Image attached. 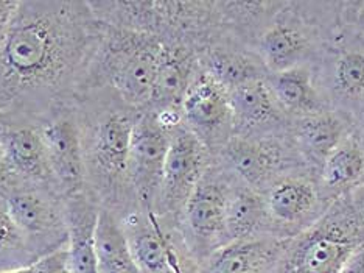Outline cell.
Wrapping results in <instances>:
<instances>
[{"instance_id":"cell-13","label":"cell","mask_w":364,"mask_h":273,"mask_svg":"<svg viewBox=\"0 0 364 273\" xmlns=\"http://www.w3.org/2000/svg\"><path fill=\"white\" fill-rule=\"evenodd\" d=\"M200 52L186 43H162V52L145 110L182 119V102L200 72Z\"/></svg>"},{"instance_id":"cell-1","label":"cell","mask_w":364,"mask_h":273,"mask_svg":"<svg viewBox=\"0 0 364 273\" xmlns=\"http://www.w3.org/2000/svg\"><path fill=\"white\" fill-rule=\"evenodd\" d=\"M87 0H23L0 47V115L38 123L70 105L97 43Z\"/></svg>"},{"instance_id":"cell-3","label":"cell","mask_w":364,"mask_h":273,"mask_svg":"<svg viewBox=\"0 0 364 273\" xmlns=\"http://www.w3.org/2000/svg\"><path fill=\"white\" fill-rule=\"evenodd\" d=\"M161 52L162 41L157 36L98 22L97 43L77 97L109 89L131 108L144 111L150 102Z\"/></svg>"},{"instance_id":"cell-7","label":"cell","mask_w":364,"mask_h":273,"mask_svg":"<svg viewBox=\"0 0 364 273\" xmlns=\"http://www.w3.org/2000/svg\"><path fill=\"white\" fill-rule=\"evenodd\" d=\"M210 160V152L192 131L184 125L173 130L154 205V214L167 230L176 233L186 205L201 181Z\"/></svg>"},{"instance_id":"cell-18","label":"cell","mask_w":364,"mask_h":273,"mask_svg":"<svg viewBox=\"0 0 364 273\" xmlns=\"http://www.w3.org/2000/svg\"><path fill=\"white\" fill-rule=\"evenodd\" d=\"M200 66L228 93L260 78L259 66L250 55L240 52L218 39H213L200 52Z\"/></svg>"},{"instance_id":"cell-28","label":"cell","mask_w":364,"mask_h":273,"mask_svg":"<svg viewBox=\"0 0 364 273\" xmlns=\"http://www.w3.org/2000/svg\"><path fill=\"white\" fill-rule=\"evenodd\" d=\"M64 269H68V250H61L53 254H48L43 259L28 264V266L13 269V270H5L0 273H58Z\"/></svg>"},{"instance_id":"cell-14","label":"cell","mask_w":364,"mask_h":273,"mask_svg":"<svg viewBox=\"0 0 364 273\" xmlns=\"http://www.w3.org/2000/svg\"><path fill=\"white\" fill-rule=\"evenodd\" d=\"M291 237L264 235L230 242L200 264L196 273H276Z\"/></svg>"},{"instance_id":"cell-4","label":"cell","mask_w":364,"mask_h":273,"mask_svg":"<svg viewBox=\"0 0 364 273\" xmlns=\"http://www.w3.org/2000/svg\"><path fill=\"white\" fill-rule=\"evenodd\" d=\"M364 244V230L347 192L327 212L291 237L276 273H339Z\"/></svg>"},{"instance_id":"cell-27","label":"cell","mask_w":364,"mask_h":273,"mask_svg":"<svg viewBox=\"0 0 364 273\" xmlns=\"http://www.w3.org/2000/svg\"><path fill=\"white\" fill-rule=\"evenodd\" d=\"M335 85L346 97H364V51L347 52L336 63Z\"/></svg>"},{"instance_id":"cell-2","label":"cell","mask_w":364,"mask_h":273,"mask_svg":"<svg viewBox=\"0 0 364 273\" xmlns=\"http://www.w3.org/2000/svg\"><path fill=\"white\" fill-rule=\"evenodd\" d=\"M87 189L102 210L115 217L131 211L128 156L140 111L131 108L109 89L80 94L73 101Z\"/></svg>"},{"instance_id":"cell-17","label":"cell","mask_w":364,"mask_h":273,"mask_svg":"<svg viewBox=\"0 0 364 273\" xmlns=\"http://www.w3.org/2000/svg\"><path fill=\"white\" fill-rule=\"evenodd\" d=\"M234 136L250 138L252 131L277 118V101L264 81L254 80L229 93Z\"/></svg>"},{"instance_id":"cell-34","label":"cell","mask_w":364,"mask_h":273,"mask_svg":"<svg viewBox=\"0 0 364 273\" xmlns=\"http://www.w3.org/2000/svg\"><path fill=\"white\" fill-rule=\"evenodd\" d=\"M363 135H364V118H363Z\"/></svg>"},{"instance_id":"cell-19","label":"cell","mask_w":364,"mask_h":273,"mask_svg":"<svg viewBox=\"0 0 364 273\" xmlns=\"http://www.w3.org/2000/svg\"><path fill=\"white\" fill-rule=\"evenodd\" d=\"M264 202L268 217L276 225L296 227L311 217L318 203V192L309 181L287 178L271 187Z\"/></svg>"},{"instance_id":"cell-32","label":"cell","mask_w":364,"mask_h":273,"mask_svg":"<svg viewBox=\"0 0 364 273\" xmlns=\"http://www.w3.org/2000/svg\"><path fill=\"white\" fill-rule=\"evenodd\" d=\"M0 172H2V147H0Z\"/></svg>"},{"instance_id":"cell-24","label":"cell","mask_w":364,"mask_h":273,"mask_svg":"<svg viewBox=\"0 0 364 273\" xmlns=\"http://www.w3.org/2000/svg\"><path fill=\"white\" fill-rule=\"evenodd\" d=\"M305 48H307V38L288 24H276L264 31L260 39L263 61L277 73L296 68Z\"/></svg>"},{"instance_id":"cell-33","label":"cell","mask_w":364,"mask_h":273,"mask_svg":"<svg viewBox=\"0 0 364 273\" xmlns=\"http://www.w3.org/2000/svg\"><path fill=\"white\" fill-rule=\"evenodd\" d=\"M58 273H69V270H68V269H64V270H61V272H58Z\"/></svg>"},{"instance_id":"cell-29","label":"cell","mask_w":364,"mask_h":273,"mask_svg":"<svg viewBox=\"0 0 364 273\" xmlns=\"http://www.w3.org/2000/svg\"><path fill=\"white\" fill-rule=\"evenodd\" d=\"M18 4L16 0H0V47H2L8 29L11 26V21L14 18V13L18 10Z\"/></svg>"},{"instance_id":"cell-31","label":"cell","mask_w":364,"mask_h":273,"mask_svg":"<svg viewBox=\"0 0 364 273\" xmlns=\"http://www.w3.org/2000/svg\"><path fill=\"white\" fill-rule=\"evenodd\" d=\"M339 273H364V244L350 254V258L344 262Z\"/></svg>"},{"instance_id":"cell-6","label":"cell","mask_w":364,"mask_h":273,"mask_svg":"<svg viewBox=\"0 0 364 273\" xmlns=\"http://www.w3.org/2000/svg\"><path fill=\"white\" fill-rule=\"evenodd\" d=\"M0 198L26 237L35 261L68 250L64 198L53 186L0 181Z\"/></svg>"},{"instance_id":"cell-25","label":"cell","mask_w":364,"mask_h":273,"mask_svg":"<svg viewBox=\"0 0 364 273\" xmlns=\"http://www.w3.org/2000/svg\"><path fill=\"white\" fill-rule=\"evenodd\" d=\"M277 103L289 113L310 115L318 113V96L313 88L311 76L305 68L296 66L293 69L277 73L272 85Z\"/></svg>"},{"instance_id":"cell-8","label":"cell","mask_w":364,"mask_h":273,"mask_svg":"<svg viewBox=\"0 0 364 273\" xmlns=\"http://www.w3.org/2000/svg\"><path fill=\"white\" fill-rule=\"evenodd\" d=\"M171 135L173 130L165 127L154 113L140 111L132 131L127 170L131 211L154 212Z\"/></svg>"},{"instance_id":"cell-22","label":"cell","mask_w":364,"mask_h":273,"mask_svg":"<svg viewBox=\"0 0 364 273\" xmlns=\"http://www.w3.org/2000/svg\"><path fill=\"white\" fill-rule=\"evenodd\" d=\"M296 136L305 155L311 160L324 163L327 156L346 139V125L336 115L318 111L304 115Z\"/></svg>"},{"instance_id":"cell-9","label":"cell","mask_w":364,"mask_h":273,"mask_svg":"<svg viewBox=\"0 0 364 273\" xmlns=\"http://www.w3.org/2000/svg\"><path fill=\"white\" fill-rule=\"evenodd\" d=\"M46 144L56 191L63 198L87 191L80 130L73 103L61 106L38 123Z\"/></svg>"},{"instance_id":"cell-30","label":"cell","mask_w":364,"mask_h":273,"mask_svg":"<svg viewBox=\"0 0 364 273\" xmlns=\"http://www.w3.org/2000/svg\"><path fill=\"white\" fill-rule=\"evenodd\" d=\"M346 192H347V197H349V202L352 205L355 216H357L361 228L364 230V181L355 185Z\"/></svg>"},{"instance_id":"cell-15","label":"cell","mask_w":364,"mask_h":273,"mask_svg":"<svg viewBox=\"0 0 364 273\" xmlns=\"http://www.w3.org/2000/svg\"><path fill=\"white\" fill-rule=\"evenodd\" d=\"M68 222V270L69 273H98L97 225L100 205L90 191L64 198Z\"/></svg>"},{"instance_id":"cell-26","label":"cell","mask_w":364,"mask_h":273,"mask_svg":"<svg viewBox=\"0 0 364 273\" xmlns=\"http://www.w3.org/2000/svg\"><path fill=\"white\" fill-rule=\"evenodd\" d=\"M36 262L26 237L16 225L5 202L0 198V272L19 269Z\"/></svg>"},{"instance_id":"cell-23","label":"cell","mask_w":364,"mask_h":273,"mask_svg":"<svg viewBox=\"0 0 364 273\" xmlns=\"http://www.w3.org/2000/svg\"><path fill=\"white\" fill-rule=\"evenodd\" d=\"M364 178V147L353 138H346L322 163V181L333 191H349Z\"/></svg>"},{"instance_id":"cell-20","label":"cell","mask_w":364,"mask_h":273,"mask_svg":"<svg viewBox=\"0 0 364 273\" xmlns=\"http://www.w3.org/2000/svg\"><path fill=\"white\" fill-rule=\"evenodd\" d=\"M267 219L264 198L251 187L232 185L226 206V236L229 244L264 236L260 230Z\"/></svg>"},{"instance_id":"cell-16","label":"cell","mask_w":364,"mask_h":273,"mask_svg":"<svg viewBox=\"0 0 364 273\" xmlns=\"http://www.w3.org/2000/svg\"><path fill=\"white\" fill-rule=\"evenodd\" d=\"M212 156L254 191L268 183L280 164L279 147L242 136H232Z\"/></svg>"},{"instance_id":"cell-37","label":"cell","mask_w":364,"mask_h":273,"mask_svg":"<svg viewBox=\"0 0 364 273\" xmlns=\"http://www.w3.org/2000/svg\"><path fill=\"white\" fill-rule=\"evenodd\" d=\"M363 181H364V178H363Z\"/></svg>"},{"instance_id":"cell-36","label":"cell","mask_w":364,"mask_h":273,"mask_svg":"<svg viewBox=\"0 0 364 273\" xmlns=\"http://www.w3.org/2000/svg\"><path fill=\"white\" fill-rule=\"evenodd\" d=\"M363 6H364V4H363Z\"/></svg>"},{"instance_id":"cell-35","label":"cell","mask_w":364,"mask_h":273,"mask_svg":"<svg viewBox=\"0 0 364 273\" xmlns=\"http://www.w3.org/2000/svg\"><path fill=\"white\" fill-rule=\"evenodd\" d=\"M0 118H2V115H0Z\"/></svg>"},{"instance_id":"cell-11","label":"cell","mask_w":364,"mask_h":273,"mask_svg":"<svg viewBox=\"0 0 364 273\" xmlns=\"http://www.w3.org/2000/svg\"><path fill=\"white\" fill-rule=\"evenodd\" d=\"M0 181L50 185L55 187L46 144L35 123L0 118Z\"/></svg>"},{"instance_id":"cell-10","label":"cell","mask_w":364,"mask_h":273,"mask_svg":"<svg viewBox=\"0 0 364 273\" xmlns=\"http://www.w3.org/2000/svg\"><path fill=\"white\" fill-rule=\"evenodd\" d=\"M181 113L182 125L201 140L210 155L234 136L229 93L203 69L190 85Z\"/></svg>"},{"instance_id":"cell-12","label":"cell","mask_w":364,"mask_h":273,"mask_svg":"<svg viewBox=\"0 0 364 273\" xmlns=\"http://www.w3.org/2000/svg\"><path fill=\"white\" fill-rule=\"evenodd\" d=\"M119 222L140 273H175L173 266L179 258H173L182 256L175 231L165 228L154 212L139 210L123 214Z\"/></svg>"},{"instance_id":"cell-21","label":"cell","mask_w":364,"mask_h":273,"mask_svg":"<svg viewBox=\"0 0 364 273\" xmlns=\"http://www.w3.org/2000/svg\"><path fill=\"white\" fill-rule=\"evenodd\" d=\"M97 269L98 273H140L119 219L107 210L100 211L97 225Z\"/></svg>"},{"instance_id":"cell-5","label":"cell","mask_w":364,"mask_h":273,"mask_svg":"<svg viewBox=\"0 0 364 273\" xmlns=\"http://www.w3.org/2000/svg\"><path fill=\"white\" fill-rule=\"evenodd\" d=\"M232 185L229 172L212 156L176 228L178 242L190 273H196L200 264L229 244L226 206Z\"/></svg>"}]
</instances>
